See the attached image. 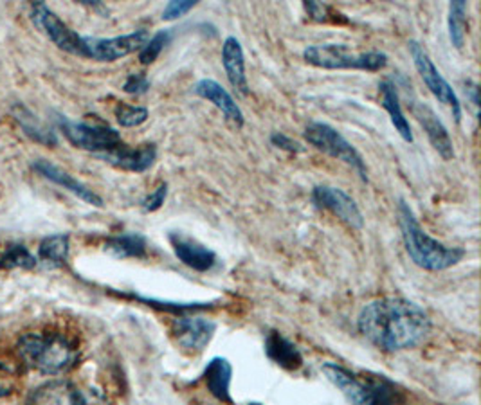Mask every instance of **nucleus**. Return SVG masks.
<instances>
[{"instance_id":"f257e3e1","label":"nucleus","mask_w":481,"mask_h":405,"mask_svg":"<svg viewBox=\"0 0 481 405\" xmlns=\"http://www.w3.org/2000/svg\"><path fill=\"white\" fill-rule=\"evenodd\" d=\"M359 331L384 351H402L418 346L431 330L429 315L404 297H382L368 303L357 321Z\"/></svg>"},{"instance_id":"f03ea898","label":"nucleus","mask_w":481,"mask_h":405,"mask_svg":"<svg viewBox=\"0 0 481 405\" xmlns=\"http://www.w3.org/2000/svg\"><path fill=\"white\" fill-rule=\"evenodd\" d=\"M398 224H400L405 251H407L409 258L420 269L432 270V272L445 270V269L454 267L465 256L463 249L447 247V245L440 243L438 240L431 238L422 229V225L414 218V213L411 211V207L404 200H400V204H398Z\"/></svg>"},{"instance_id":"7ed1b4c3","label":"nucleus","mask_w":481,"mask_h":405,"mask_svg":"<svg viewBox=\"0 0 481 405\" xmlns=\"http://www.w3.org/2000/svg\"><path fill=\"white\" fill-rule=\"evenodd\" d=\"M17 351L30 369L44 374L66 373L78 362V348L62 333H28Z\"/></svg>"},{"instance_id":"20e7f679","label":"nucleus","mask_w":481,"mask_h":405,"mask_svg":"<svg viewBox=\"0 0 481 405\" xmlns=\"http://www.w3.org/2000/svg\"><path fill=\"white\" fill-rule=\"evenodd\" d=\"M303 58L307 64L337 71V69H353V71H368L377 73L387 66V57L380 51H366V53H353L344 44H319L310 46L303 51Z\"/></svg>"},{"instance_id":"39448f33","label":"nucleus","mask_w":481,"mask_h":405,"mask_svg":"<svg viewBox=\"0 0 481 405\" xmlns=\"http://www.w3.org/2000/svg\"><path fill=\"white\" fill-rule=\"evenodd\" d=\"M305 139L316 150L330 155L332 159L343 161L344 164L352 166L359 173L361 180L368 182L366 161L362 159L359 150L334 127H330L328 123H321V121L308 123L305 128Z\"/></svg>"},{"instance_id":"423d86ee","label":"nucleus","mask_w":481,"mask_h":405,"mask_svg":"<svg viewBox=\"0 0 481 405\" xmlns=\"http://www.w3.org/2000/svg\"><path fill=\"white\" fill-rule=\"evenodd\" d=\"M58 125L62 134L67 137V141L80 148L93 152L96 155L116 150L123 145L120 132L107 125H93V123H80L67 119L66 116L58 118Z\"/></svg>"},{"instance_id":"0eeeda50","label":"nucleus","mask_w":481,"mask_h":405,"mask_svg":"<svg viewBox=\"0 0 481 405\" xmlns=\"http://www.w3.org/2000/svg\"><path fill=\"white\" fill-rule=\"evenodd\" d=\"M33 24L62 51L85 58L84 37L73 31L60 17H57L44 3L31 4Z\"/></svg>"},{"instance_id":"6e6552de","label":"nucleus","mask_w":481,"mask_h":405,"mask_svg":"<svg viewBox=\"0 0 481 405\" xmlns=\"http://www.w3.org/2000/svg\"><path fill=\"white\" fill-rule=\"evenodd\" d=\"M409 51L413 57V64H414L420 78L423 80V84L431 91V94L441 105H445L452 112L456 123H459L461 121V103H459L456 92L452 91V87L449 85V82L434 67L432 60L429 58V55L423 51V48L418 42H409Z\"/></svg>"},{"instance_id":"1a4fd4ad","label":"nucleus","mask_w":481,"mask_h":405,"mask_svg":"<svg viewBox=\"0 0 481 405\" xmlns=\"http://www.w3.org/2000/svg\"><path fill=\"white\" fill-rule=\"evenodd\" d=\"M148 39L150 35L147 30H139L130 35H123L116 39L84 37L85 58L96 60V62H116L136 51H141L143 46L148 42Z\"/></svg>"},{"instance_id":"9d476101","label":"nucleus","mask_w":481,"mask_h":405,"mask_svg":"<svg viewBox=\"0 0 481 405\" xmlns=\"http://www.w3.org/2000/svg\"><path fill=\"white\" fill-rule=\"evenodd\" d=\"M312 202L319 209H326L334 213L337 218H341L344 224H348L353 229H362L364 225V218L357 202L339 188L316 186L312 191Z\"/></svg>"},{"instance_id":"9b49d317","label":"nucleus","mask_w":481,"mask_h":405,"mask_svg":"<svg viewBox=\"0 0 481 405\" xmlns=\"http://www.w3.org/2000/svg\"><path fill=\"white\" fill-rule=\"evenodd\" d=\"M215 330L217 324L211 319L200 315L181 313L172 324V333L177 339L179 346L190 353H200L213 339Z\"/></svg>"},{"instance_id":"f8f14e48","label":"nucleus","mask_w":481,"mask_h":405,"mask_svg":"<svg viewBox=\"0 0 481 405\" xmlns=\"http://www.w3.org/2000/svg\"><path fill=\"white\" fill-rule=\"evenodd\" d=\"M411 112L416 118V121L420 123V127L423 128V132H425L429 143L432 145V148L441 155V159L450 161L454 157L452 139H450L445 125L434 114V110L427 103L414 101L411 105Z\"/></svg>"},{"instance_id":"ddd939ff","label":"nucleus","mask_w":481,"mask_h":405,"mask_svg":"<svg viewBox=\"0 0 481 405\" xmlns=\"http://www.w3.org/2000/svg\"><path fill=\"white\" fill-rule=\"evenodd\" d=\"M102 161L112 164L114 168L125 170V172H134V173H143L150 170L157 159V148L156 145H141L138 148H130L127 145H121L116 150L105 152L98 155Z\"/></svg>"},{"instance_id":"4468645a","label":"nucleus","mask_w":481,"mask_h":405,"mask_svg":"<svg viewBox=\"0 0 481 405\" xmlns=\"http://www.w3.org/2000/svg\"><path fill=\"white\" fill-rule=\"evenodd\" d=\"M170 243L174 247L175 256L197 272H208L217 263V254L211 249L183 233H172Z\"/></svg>"},{"instance_id":"2eb2a0df","label":"nucleus","mask_w":481,"mask_h":405,"mask_svg":"<svg viewBox=\"0 0 481 405\" xmlns=\"http://www.w3.org/2000/svg\"><path fill=\"white\" fill-rule=\"evenodd\" d=\"M28 405H89L87 396L67 380H53L31 392Z\"/></svg>"},{"instance_id":"dca6fc26","label":"nucleus","mask_w":481,"mask_h":405,"mask_svg":"<svg viewBox=\"0 0 481 405\" xmlns=\"http://www.w3.org/2000/svg\"><path fill=\"white\" fill-rule=\"evenodd\" d=\"M33 170L42 175L44 179L62 186L64 189L71 191L73 195H76L78 198H82L84 202L91 204V206H96V207H102L103 206V200L100 195H96L93 189H89L84 182H80L78 179H75L71 173H67L66 170H62L60 166L46 161V159H39L33 163Z\"/></svg>"},{"instance_id":"f3484780","label":"nucleus","mask_w":481,"mask_h":405,"mask_svg":"<svg viewBox=\"0 0 481 405\" xmlns=\"http://www.w3.org/2000/svg\"><path fill=\"white\" fill-rule=\"evenodd\" d=\"M195 94L209 103H213L224 116L227 121H231L235 127L242 128L244 123H245V118H244V112L242 109L238 107V103L235 101V98L227 92V89H224L218 82L215 80H200L197 85H195Z\"/></svg>"},{"instance_id":"a211bd4d","label":"nucleus","mask_w":481,"mask_h":405,"mask_svg":"<svg viewBox=\"0 0 481 405\" xmlns=\"http://www.w3.org/2000/svg\"><path fill=\"white\" fill-rule=\"evenodd\" d=\"M222 66L231 87L242 96L249 94V82L245 75V57L242 44L235 37H227L222 46Z\"/></svg>"},{"instance_id":"6ab92c4d","label":"nucleus","mask_w":481,"mask_h":405,"mask_svg":"<svg viewBox=\"0 0 481 405\" xmlns=\"http://www.w3.org/2000/svg\"><path fill=\"white\" fill-rule=\"evenodd\" d=\"M323 373L353 405L362 403L364 392H366V376L361 378L355 373L348 371L346 367L332 364V362L323 364Z\"/></svg>"},{"instance_id":"aec40b11","label":"nucleus","mask_w":481,"mask_h":405,"mask_svg":"<svg viewBox=\"0 0 481 405\" xmlns=\"http://www.w3.org/2000/svg\"><path fill=\"white\" fill-rule=\"evenodd\" d=\"M265 353L267 357L278 364L283 369L296 371L303 364L301 351L294 342H290L287 337H283L280 331H271L267 333L265 339Z\"/></svg>"},{"instance_id":"412c9836","label":"nucleus","mask_w":481,"mask_h":405,"mask_svg":"<svg viewBox=\"0 0 481 405\" xmlns=\"http://www.w3.org/2000/svg\"><path fill=\"white\" fill-rule=\"evenodd\" d=\"M231 376H233V365L227 358H222V357H215L204 371V380H206L208 391L217 400L227 401V403H231V394H229Z\"/></svg>"},{"instance_id":"4be33fe9","label":"nucleus","mask_w":481,"mask_h":405,"mask_svg":"<svg viewBox=\"0 0 481 405\" xmlns=\"http://www.w3.org/2000/svg\"><path fill=\"white\" fill-rule=\"evenodd\" d=\"M379 91H380L382 107L389 114L391 125L395 127V130L398 132V136L405 143H413V132H411V127H409L407 118L404 116V110H402V105H400V96H398L396 87L391 82H382L379 85Z\"/></svg>"},{"instance_id":"5701e85b","label":"nucleus","mask_w":481,"mask_h":405,"mask_svg":"<svg viewBox=\"0 0 481 405\" xmlns=\"http://www.w3.org/2000/svg\"><path fill=\"white\" fill-rule=\"evenodd\" d=\"M13 116L17 119V123L21 125V128L26 132V136H30L31 139L42 143V145H48V146H55L57 145V136L55 132L46 127L33 112H30L26 107L22 105H17L13 109Z\"/></svg>"},{"instance_id":"b1692460","label":"nucleus","mask_w":481,"mask_h":405,"mask_svg":"<svg viewBox=\"0 0 481 405\" xmlns=\"http://www.w3.org/2000/svg\"><path fill=\"white\" fill-rule=\"evenodd\" d=\"M147 247V238L138 233L120 234L105 243V251L116 258H145Z\"/></svg>"},{"instance_id":"393cba45","label":"nucleus","mask_w":481,"mask_h":405,"mask_svg":"<svg viewBox=\"0 0 481 405\" xmlns=\"http://www.w3.org/2000/svg\"><path fill=\"white\" fill-rule=\"evenodd\" d=\"M398 391L384 376H366V392L361 405H395Z\"/></svg>"},{"instance_id":"a878e982","label":"nucleus","mask_w":481,"mask_h":405,"mask_svg":"<svg viewBox=\"0 0 481 405\" xmlns=\"http://www.w3.org/2000/svg\"><path fill=\"white\" fill-rule=\"evenodd\" d=\"M467 12H468V6L467 3H463V0H454V3L449 4V19H447L449 39L456 49H463L465 46Z\"/></svg>"},{"instance_id":"bb28decb","label":"nucleus","mask_w":481,"mask_h":405,"mask_svg":"<svg viewBox=\"0 0 481 405\" xmlns=\"http://www.w3.org/2000/svg\"><path fill=\"white\" fill-rule=\"evenodd\" d=\"M40 260L51 267H62L69 256V236L53 234L40 243Z\"/></svg>"},{"instance_id":"cd10ccee","label":"nucleus","mask_w":481,"mask_h":405,"mask_svg":"<svg viewBox=\"0 0 481 405\" xmlns=\"http://www.w3.org/2000/svg\"><path fill=\"white\" fill-rule=\"evenodd\" d=\"M37 265L35 256L21 243L10 245L3 256H0V267L3 269H33Z\"/></svg>"},{"instance_id":"c85d7f7f","label":"nucleus","mask_w":481,"mask_h":405,"mask_svg":"<svg viewBox=\"0 0 481 405\" xmlns=\"http://www.w3.org/2000/svg\"><path fill=\"white\" fill-rule=\"evenodd\" d=\"M172 30H163V31H157L152 39H148V42L143 46V49L139 51V62L143 66H150L154 64L159 55L165 51V48L172 42Z\"/></svg>"},{"instance_id":"c756f323","label":"nucleus","mask_w":481,"mask_h":405,"mask_svg":"<svg viewBox=\"0 0 481 405\" xmlns=\"http://www.w3.org/2000/svg\"><path fill=\"white\" fill-rule=\"evenodd\" d=\"M148 116L150 112L145 107H134V105H125V103H120L116 107V119L125 128H134V127L147 123Z\"/></svg>"},{"instance_id":"7c9ffc66","label":"nucleus","mask_w":481,"mask_h":405,"mask_svg":"<svg viewBox=\"0 0 481 405\" xmlns=\"http://www.w3.org/2000/svg\"><path fill=\"white\" fill-rule=\"evenodd\" d=\"M303 8H305L307 15L316 22H334V24H346L348 22V19H344V15H341V13H335L334 8L321 4V3H314V0H310V3H303Z\"/></svg>"},{"instance_id":"2f4dec72","label":"nucleus","mask_w":481,"mask_h":405,"mask_svg":"<svg viewBox=\"0 0 481 405\" xmlns=\"http://www.w3.org/2000/svg\"><path fill=\"white\" fill-rule=\"evenodd\" d=\"M197 6L195 0H172L163 12V21H177Z\"/></svg>"},{"instance_id":"473e14b6","label":"nucleus","mask_w":481,"mask_h":405,"mask_svg":"<svg viewBox=\"0 0 481 405\" xmlns=\"http://www.w3.org/2000/svg\"><path fill=\"white\" fill-rule=\"evenodd\" d=\"M123 91L132 96H143L150 91V80L145 75H130L123 84Z\"/></svg>"},{"instance_id":"72a5a7b5","label":"nucleus","mask_w":481,"mask_h":405,"mask_svg":"<svg viewBox=\"0 0 481 405\" xmlns=\"http://www.w3.org/2000/svg\"><path fill=\"white\" fill-rule=\"evenodd\" d=\"M271 143H272V146H276L280 150H285L289 154H303L305 152V146L301 143L294 141L292 137H289L283 132H272L271 134Z\"/></svg>"},{"instance_id":"f704fd0d","label":"nucleus","mask_w":481,"mask_h":405,"mask_svg":"<svg viewBox=\"0 0 481 405\" xmlns=\"http://www.w3.org/2000/svg\"><path fill=\"white\" fill-rule=\"evenodd\" d=\"M166 195H168V184L166 182H163V184H159L145 200H143V209L147 211V213H154V211H157V209H161L163 207V204H165V200H166Z\"/></svg>"},{"instance_id":"c9c22d12","label":"nucleus","mask_w":481,"mask_h":405,"mask_svg":"<svg viewBox=\"0 0 481 405\" xmlns=\"http://www.w3.org/2000/svg\"><path fill=\"white\" fill-rule=\"evenodd\" d=\"M465 94L470 100V103H472V107L476 110V116H477V110H479V89H477V85L474 82H467L465 84Z\"/></svg>"},{"instance_id":"e433bc0d","label":"nucleus","mask_w":481,"mask_h":405,"mask_svg":"<svg viewBox=\"0 0 481 405\" xmlns=\"http://www.w3.org/2000/svg\"><path fill=\"white\" fill-rule=\"evenodd\" d=\"M8 376H10L8 369L4 365H0V396L10 394L12 389H13L12 383H10V380H8Z\"/></svg>"}]
</instances>
